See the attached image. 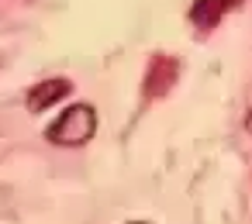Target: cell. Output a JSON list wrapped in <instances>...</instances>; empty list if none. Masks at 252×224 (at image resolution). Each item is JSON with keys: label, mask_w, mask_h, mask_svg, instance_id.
I'll use <instances>...</instances> for the list:
<instances>
[{"label": "cell", "mask_w": 252, "mask_h": 224, "mask_svg": "<svg viewBox=\"0 0 252 224\" xmlns=\"http://www.w3.org/2000/svg\"><path fill=\"white\" fill-rule=\"evenodd\" d=\"M69 93H73V83H69V80H42V83L32 86V93H28V111H32V114H42V111H49L52 104L66 100Z\"/></svg>", "instance_id": "obj_2"}, {"label": "cell", "mask_w": 252, "mask_h": 224, "mask_svg": "<svg viewBox=\"0 0 252 224\" xmlns=\"http://www.w3.org/2000/svg\"><path fill=\"white\" fill-rule=\"evenodd\" d=\"M245 131H249V135H252V111H249V114H245Z\"/></svg>", "instance_id": "obj_4"}, {"label": "cell", "mask_w": 252, "mask_h": 224, "mask_svg": "<svg viewBox=\"0 0 252 224\" xmlns=\"http://www.w3.org/2000/svg\"><path fill=\"white\" fill-rule=\"evenodd\" d=\"M94 131H97V114H94V107H90V104H73V107H66V111L52 121V128L45 131V138H49L52 145H63V148H76V145H87V141L94 138Z\"/></svg>", "instance_id": "obj_1"}, {"label": "cell", "mask_w": 252, "mask_h": 224, "mask_svg": "<svg viewBox=\"0 0 252 224\" xmlns=\"http://www.w3.org/2000/svg\"><path fill=\"white\" fill-rule=\"evenodd\" d=\"M238 4V0H193V7H190V21L197 28H211L218 25L231 7Z\"/></svg>", "instance_id": "obj_3"}]
</instances>
